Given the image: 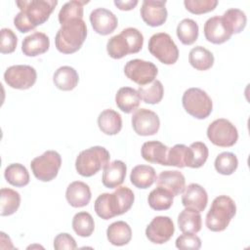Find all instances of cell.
I'll use <instances>...</instances> for the list:
<instances>
[{
    "label": "cell",
    "instance_id": "1",
    "mask_svg": "<svg viewBox=\"0 0 250 250\" xmlns=\"http://www.w3.org/2000/svg\"><path fill=\"white\" fill-rule=\"evenodd\" d=\"M20 12L14 18L16 28L26 33L48 21L58 4L56 0H20L16 1Z\"/></svg>",
    "mask_w": 250,
    "mask_h": 250
},
{
    "label": "cell",
    "instance_id": "2",
    "mask_svg": "<svg viewBox=\"0 0 250 250\" xmlns=\"http://www.w3.org/2000/svg\"><path fill=\"white\" fill-rule=\"evenodd\" d=\"M134 192L127 187H118L112 193H102L95 201L96 214L104 219L109 220L115 216L129 211L134 203Z\"/></svg>",
    "mask_w": 250,
    "mask_h": 250
},
{
    "label": "cell",
    "instance_id": "3",
    "mask_svg": "<svg viewBox=\"0 0 250 250\" xmlns=\"http://www.w3.org/2000/svg\"><path fill=\"white\" fill-rule=\"evenodd\" d=\"M87 37V26L83 20H73L63 23L55 37V45L62 54H73L83 45Z\"/></svg>",
    "mask_w": 250,
    "mask_h": 250
},
{
    "label": "cell",
    "instance_id": "4",
    "mask_svg": "<svg viewBox=\"0 0 250 250\" xmlns=\"http://www.w3.org/2000/svg\"><path fill=\"white\" fill-rule=\"evenodd\" d=\"M144 44L143 33L135 27L124 28L119 34L112 36L106 43V51L109 57L118 60L129 54L140 52Z\"/></svg>",
    "mask_w": 250,
    "mask_h": 250
},
{
    "label": "cell",
    "instance_id": "5",
    "mask_svg": "<svg viewBox=\"0 0 250 250\" xmlns=\"http://www.w3.org/2000/svg\"><path fill=\"white\" fill-rule=\"evenodd\" d=\"M236 213V205L228 195L217 196L206 215L205 224L211 231H223L229 225Z\"/></svg>",
    "mask_w": 250,
    "mask_h": 250
},
{
    "label": "cell",
    "instance_id": "6",
    "mask_svg": "<svg viewBox=\"0 0 250 250\" xmlns=\"http://www.w3.org/2000/svg\"><path fill=\"white\" fill-rule=\"evenodd\" d=\"M108 150L100 146L82 150L75 160V169L83 177H92L109 163Z\"/></svg>",
    "mask_w": 250,
    "mask_h": 250
},
{
    "label": "cell",
    "instance_id": "7",
    "mask_svg": "<svg viewBox=\"0 0 250 250\" xmlns=\"http://www.w3.org/2000/svg\"><path fill=\"white\" fill-rule=\"evenodd\" d=\"M182 103L185 110L196 119L207 118L213 109V103L208 94L200 88H189L185 91Z\"/></svg>",
    "mask_w": 250,
    "mask_h": 250
},
{
    "label": "cell",
    "instance_id": "8",
    "mask_svg": "<svg viewBox=\"0 0 250 250\" xmlns=\"http://www.w3.org/2000/svg\"><path fill=\"white\" fill-rule=\"evenodd\" d=\"M147 47L149 53L164 64H174L179 59V49L168 33L153 34Z\"/></svg>",
    "mask_w": 250,
    "mask_h": 250
},
{
    "label": "cell",
    "instance_id": "9",
    "mask_svg": "<svg viewBox=\"0 0 250 250\" xmlns=\"http://www.w3.org/2000/svg\"><path fill=\"white\" fill-rule=\"evenodd\" d=\"M62 166V157L56 150H47L40 156L32 159L31 171L36 179L50 182L55 179Z\"/></svg>",
    "mask_w": 250,
    "mask_h": 250
},
{
    "label": "cell",
    "instance_id": "10",
    "mask_svg": "<svg viewBox=\"0 0 250 250\" xmlns=\"http://www.w3.org/2000/svg\"><path fill=\"white\" fill-rule=\"evenodd\" d=\"M207 137L210 142L218 146L229 147L236 144L238 132L236 127L228 119L214 120L207 128Z\"/></svg>",
    "mask_w": 250,
    "mask_h": 250
},
{
    "label": "cell",
    "instance_id": "11",
    "mask_svg": "<svg viewBox=\"0 0 250 250\" xmlns=\"http://www.w3.org/2000/svg\"><path fill=\"white\" fill-rule=\"evenodd\" d=\"M124 73L131 81L144 86L155 79L158 69L151 62L134 59L127 62L124 66Z\"/></svg>",
    "mask_w": 250,
    "mask_h": 250
},
{
    "label": "cell",
    "instance_id": "12",
    "mask_svg": "<svg viewBox=\"0 0 250 250\" xmlns=\"http://www.w3.org/2000/svg\"><path fill=\"white\" fill-rule=\"evenodd\" d=\"M37 73L34 67L27 64H16L8 67L4 72V80L14 89L26 90L36 82Z\"/></svg>",
    "mask_w": 250,
    "mask_h": 250
},
{
    "label": "cell",
    "instance_id": "13",
    "mask_svg": "<svg viewBox=\"0 0 250 250\" xmlns=\"http://www.w3.org/2000/svg\"><path fill=\"white\" fill-rule=\"evenodd\" d=\"M175 231L172 219L168 216H157L146 229V238L154 244H163L170 240Z\"/></svg>",
    "mask_w": 250,
    "mask_h": 250
},
{
    "label": "cell",
    "instance_id": "14",
    "mask_svg": "<svg viewBox=\"0 0 250 250\" xmlns=\"http://www.w3.org/2000/svg\"><path fill=\"white\" fill-rule=\"evenodd\" d=\"M132 126L140 136H152L158 132L160 120L154 111L147 108H140L133 113Z\"/></svg>",
    "mask_w": 250,
    "mask_h": 250
},
{
    "label": "cell",
    "instance_id": "15",
    "mask_svg": "<svg viewBox=\"0 0 250 250\" xmlns=\"http://www.w3.org/2000/svg\"><path fill=\"white\" fill-rule=\"evenodd\" d=\"M166 1L144 0L140 10L143 21L149 26H160L167 20Z\"/></svg>",
    "mask_w": 250,
    "mask_h": 250
},
{
    "label": "cell",
    "instance_id": "16",
    "mask_svg": "<svg viewBox=\"0 0 250 250\" xmlns=\"http://www.w3.org/2000/svg\"><path fill=\"white\" fill-rule=\"evenodd\" d=\"M204 35L207 41L213 44H223L232 35L224 19L219 16L208 19L204 23Z\"/></svg>",
    "mask_w": 250,
    "mask_h": 250
},
{
    "label": "cell",
    "instance_id": "17",
    "mask_svg": "<svg viewBox=\"0 0 250 250\" xmlns=\"http://www.w3.org/2000/svg\"><path fill=\"white\" fill-rule=\"evenodd\" d=\"M90 21L94 30L101 35L112 33L118 25L116 16L105 8H97L90 14Z\"/></svg>",
    "mask_w": 250,
    "mask_h": 250
},
{
    "label": "cell",
    "instance_id": "18",
    "mask_svg": "<svg viewBox=\"0 0 250 250\" xmlns=\"http://www.w3.org/2000/svg\"><path fill=\"white\" fill-rule=\"evenodd\" d=\"M207 202L208 194L205 188L198 184H189L183 190L182 203L186 208L201 212L206 208Z\"/></svg>",
    "mask_w": 250,
    "mask_h": 250
},
{
    "label": "cell",
    "instance_id": "19",
    "mask_svg": "<svg viewBox=\"0 0 250 250\" xmlns=\"http://www.w3.org/2000/svg\"><path fill=\"white\" fill-rule=\"evenodd\" d=\"M91 196L90 187L83 182H72L66 188L65 198L68 204L72 207L79 208L88 205L91 200Z\"/></svg>",
    "mask_w": 250,
    "mask_h": 250
},
{
    "label": "cell",
    "instance_id": "20",
    "mask_svg": "<svg viewBox=\"0 0 250 250\" xmlns=\"http://www.w3.org/2000/svg\"><path fill=\"white\" fill-rule=\"evenodd\" d=\"M50 47L49 37L43 33L36 31L26 36L21 44V51L27 57H36L46 53Z\"/></svg>",
    "mask_w": 250,
    "mask_h": 250
},
{
    "label": "cell",
    "instance_id": "21",
    "mask_svg": "<svg viewBox=\"0 0 250 250\" xmlns=\"http://www.w3.org/2000/svg\"><path fill=\"white\" fill-rule=\"evenodd\" d=\"M127 167L121 160H114L108 163L103 172L102 182L107 188H118L125 180Z\"/></svg>",
    "mask_w": 250,
    "mask_h": 250
},
{
    "label": "cell",
    "instance_id": "22",
    "mask_svg": "<svg viewBox=\"0 0 250 250\" xmlns=\"http://www.w3.org/2000/svg\"><path fill=\"white\" fill-rule=\"evenodd\" d=\"M156 183L157 187L164 188L174 196L182 193L186 188L185 176L177 170L162 171L156 178Z\"/></svg>",
    "mask_w": 250,
    "mask_h": 250
},
{
    "label": "cell",
    "instance_id": "23",
    "mask_svg": "<svg viewBox=\"0 0 250 250\" xmlns=\"http://www.w3.org/2000/svg\"><path fill=\"white\" fill-rule=\"evenodd\" d=\"M169 147L158 141H148L143 144L141 153L145 160L167 166V154Z\"/></svg>",
    "mask_w": 250,
    "mask_h": 250
},
{
    "label": "cell",
    "instance_id": "24",
    "mask_svg": "<svg viewBox=\"0 0 250 250\" xmlns=\"http://www.w3.org/2000/svg\"><path fill=\"white\" fill-rule=\"evenodd\" d=\"M141 98L138 91L131 87L120 88L115 95L117 107L125 113H131L140 105Z\"/></svg>",
    "mask_w": 250,
    "mask_h": 250
},
{
    "label": "cell",
    "instance_id": "25",
    "mask_svg": "<svg viewBox=\"0 0 250 250\" xmlns=\"http://www.w3.org/2000/svg\"><path fill=\"white\" fill-rule=\"evenodd\" d=\"M98 126L100 130L105 135H116L122 129L121 115L113 109H104L99 114Z\"/></svg>",
    "mask_w": 250,
    "mask_h": 250
},
{
    "label": "cell",
    "instance_id": "26",
    "mask_svg": "<svg viewBox=\"0 0 250 250\" xmlns=\"http://www.w3.org/2000/svg\"><path fill=\"white\" fill-rule=\"evenodd\" d=\"M53 81L58 89L62 91H70L77 86L79 75L73 67L63 65L55 71Z\"/></svg>",
    "mask_w": 250,
    "mask_h": 250
},
{
    "label": "cell",
    "instance_id": "27",
    "mask_svg": "<svg viewBox=\"0 0 250 250\" xmlns=\"http://www.w3.org/2000/svg\"><path fill=\"white\" fill-rule=\"evenodd\" d=\"M178 226L183 233H197L202 226L200 212L190 208L184 209L178 216Z\"/></svg>",
    "mask_w": 250,
    "mask_h": 250
},
{
    "label": "cell",
    "instance_id": "28",
    "mask_svg": "<svg viewBox=\"0 0 250 250\" xmlns=\"http://www.w3.org/2000/svg\"><path fill=\"white\" fill-rule=\"evenodd\" d=\"M107 240L115 246H123L130 242L132 229L124 221H117L110 224L106 229Z\"/></svg>",
    "mask_w": 250,
    "mask_h": 250
},
{
    "label": "cell",
    "instance_id": "29",
    "mask_svg": "<svg viewBox=\"0 0 250 250\" xmlns=\"http://www.w3.org/2000/svg\"><path fill=\"white\" fill-rule=\"evenodd\" d=\"M130 181L138 188H148L156 181L155 170L149 165H137L132 169Z\"/></svg>",
    "mask_w": 250,
    "mask_h": 250
},
{
    "label": "cell",
    "instance_id": "30",
    "mask_svg": "<svg viewBox=\"0 0 250 250\" xmlns=\"http://www.w3.org/2000/svg\"><path fill=\"white\" fill-rule=\"evenodd\" d=\"M192 160V152L190 147L177 144L173 147L168 149L167 154V166H175L178 168L190 167Z\"/></svg>",
    "mask_w": 250,
    "mask_h": 250
},
{
    "label": "cell",
    "instance_id": "31",
    "mask_svg": "<svg viewBox=\"0 0 250 250\" xmlns=\"http://www.w3.org/2000/svg\"><path fill=\"white\" fill-rule=\"evenodd\" d=\"M188 62L197 70H207L214 64V56L206 48L196 46L189 51Z\"/></svg>",
    "mask_w": 250,
    "mask_h": 250
},
{
    "label": "cell",
    "instance_id": "32",
    "mask_svg": "<svg viewBox=\"0 0 250 250\" xmlns=\"http://www.w3.org/2000/svg\"><path fill=\"white\" fill-rule=\"evenodd\" d=\"M21 204V195L18 191L3 188L0 190V215L10 216L17 212Z\"/></svg>",
    "mask_w": 250,
    "mask_h": 250
},
{
    "label": "cell",
    "instance_id": "33",
    "mask_svg": "<svg viewBox=\"0 0 250 250\" xmlns=\"http://www.w3.org/2000/svg\"><path fill=\"white\" fill-rule=\"evenodd\" d=\"M4 177L10 185L18 188L24 187L29 183V173L21 163L8 165L4 171Z\"/></svg>",
    "mask_w": 250,
    "mask_h": 250
},
{
    "label": "cell",
    "instance_id": "34",
    "mask_svg": "<svg viewBox=\"0 0 250 250\" xmlns=\"http://www.w3.org/2000/svg\"><path fill=\"white\" fill-rule=\"evenodd\" d=\"M173 198L174 195L170 191H168L164 188L157 187L149 192L147 202L151 209L156 211H162L168 210L172 206Z\"/></svg>",
    "mask_w": 250,
    "mask_h": 250
},
{
    "label": "cell",
    "instance_id": "35",
    "mask_svg": "<svg viewBox=\"0 0 250 250\" xmlns=\"http://www.w3.org/2000/svg\"><path fill=\"white\" fill-rule=\"evenodd\" d=\"M141 100H143L144 103L149 104H158L164 94V88L162 83L159 80H153L152 82L144 85L139 86V89L137 90Z\"/></svg>",
    "mask_w": 250,
    "mask_h": 250
},
{
    "label": "cell",
    "instance_id": "36",
    "mask_svg": "<svg viewBox=\"0 0 250 250\" xmlns=\"http://www.w3.org/2000/svg\"><path fill=\"white\" fill-rule=\"evenodd\" d=\"M177 36L184 45H191L198 38V24L191 19L182 20L177 26Z\"/></svg>",
    "mask_w": 250,
    "mask_h": 250
},
{
    "label": "cell",
    "instance_id": "37",
    "mask_svg": "<svg viewBox=\"0 0 250 250\" xmlns=\"http://www.w3.org/2000/svg\"><path fill=\"white\" fill-rule=\"evenodd\" d=\"M88 1L72 0L66 2L59 13V21L61 25L73 20H82L83 18V6Z\"/></svg>",
    "mask_w": 250,
    "mask_h": 250
},
{
    "label": "cell",
    "instance_id": "38",
    "mask_svg": "<svg viewBox=\"0 0 250 250\" xmlns=\"http://www.w3.org/2000/svg\"><path fill=\"white\" fill-rule=\"evenodd\" d=\"M72 229L81 237H89L95 229V222L88 212L76 213L72 219Z\"/></svg>",
    "mask_w": 250,
    "mask_h": 250
},
{
    "label": "cell",
    "instance_id": "39",
    "mask_svg": "<svg viewBox=\"0 0 250 250\" xmlns=\"http://www.w3.org/2000/svg\"><path fill=\"white\" fill-rule=\"evenodd\" d=\"M222 18L226 21L227 25L229 27L232 34L240 33L246 26V15L239 9L230 8L223 14Z\"/></svg>",
    "mask_w": 250,
    "mask_h": 250
},
{
    "label": "cell",
    "instance_id": "40",
    "mask_svg": "<svg viewBox=\"0 0 250 250\" xmlns=\"http://www.w3.org/2000/svg\"><path fill=\"white\" fill-rule=\"evenodd\" d=\"M215 169L222 175H231L238 166V160L234 153L225 151L220 153L215 159Z\"/></svg>",
    "mask_w": 250,
    "mask_h": 250
},
{
    "label": "cell",
    "instance_id": "41",
    "mask_svg": "<svg viewBox=\"0 0 250 250\" xmlns=\"http://www.w3.org/2000/svg\"><path fill=\"white\" fill-rule=\"evenodd\" d=\"M186 9L195 15H201L213 11L218 5L217 0H185Z\"/></svg>",
    "mask_w": 250,
    "mask_h": 250
},
{
    "label": "cell",
    "instance_id": "42",
    "mask_svg": "<svg viewBox=\"0 0 250 250\" xmlns=\"http://www.w3.org/2000/svg\"><path fill=\"white\" fill-rule=\"evenodd\" d=\"M192 152V160L190 168H200L206 162L209 150L207 146L202 142H195L189 146Z\"/></svg>",
    "mask_w": 250,
    "mask_h": 250
},
{
    "label": "cell",
    "instance_id": "43",
    "mask_svg": "<svg viewBox=\"0 0 250 250\" xmlns=\"http://www.w3.org/2000/svg\"><path fill=\"white\" fill-rule=\"evenodd\" d=\"M17 44L18 37L15 34V32L10 28H2L0 52L2 54H11L16 50Z\"/></svg>",
    "mask_w": 250,
    "mask_h": 250
},
{
    "label": "cell",
    "instance_id": "44",
    "mask_svg": "<svg viewBox=\"0 0 250 250\" xmlns=\"http://www.w3.org/2000/svg\"><path fill=\"white\" fill-rule=\"evenodd\" d=\"M176 247L182 250H198L201 247V239L192 233H184L176 239Z\"/></svg>",
    "mask_w": 250,
    "mask_h": 250
},
{
    "label": "cell",
    "instance_id": "45",
    "mask_svg": "<svg viewBox=\"0 0 250 250\" xmlns=\"http://www.w3.org/2000/svg\"><path fill=\"white\" fill-rule=\"evenodd\" d=\"M54 248L56 250H72L77 248V244L75 239L66 232L59 233L54 239Z\"/></svg>",
    "mask_w": 250,
    "mask_h": 250
},
{
    "label": "cell",
    "instance_id": "46",
    "mask_svg": "<svg viewBox=\"0 0 250 250\" xmlns=\"http://www.w3.org/2000/svg\"><path fill=\"white\" fill-rule=\"evenodd\" d=\"M138 0H128V1H119V0H115L114 1V5L122 11H130L132 9H134L137 5H138Z\"/></svg>",
    "mask_w": 250,
    "mask_h": 250
}]
</instances>
